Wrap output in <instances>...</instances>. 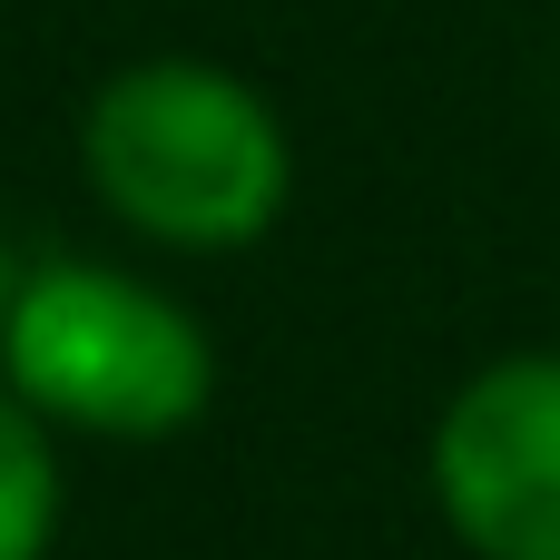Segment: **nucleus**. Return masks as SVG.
Masks as SVG:
<instances>
[{"label":"nucleus","instance_id":"obj_1","mask_svg":"<svg viewBox=\"0 0 560 560\" xmlns=\"http://www.w3.org/2000/svg\"><path fill=\"white\" fill-rule=\"evenodd\" d=\"M79 177L148 256H246L295 207V128L246 69L148 49L89 89Z\"/></svg>","mask_w":560,"mask_h":560},{"label":"nucleus","instance_id":"obj_2","mask_svg":"<svg viewBox=\"0 0 560 560\" xmlns=\"http://www.w3.org/2000/svg\"><path fill=\"white\" fill-rule=\"evenodd\" d=\"M0 384L69 443H177L207 423L226 354L207 315L118 256H20Z\"/></svg>","mask_w":560,"mask_h":560},{"label":"nucleus","instance_id":"obj_3","mask_svg":"<svg viewBox=\"0 0 560 560\" xmlns=\"http://www.w3.org/2000/svg\"><path fill=\"white\" fill-rule=\"evenodd\" d=\"M423 492L463 560H560V345H512L443 394Z\"/></svg>","mask_w":560,"mask_h":560},{"label":"nucleus","instance_id":"obj_4","mask_svg":"<svg viewBox=\"0 0 560 560\" xmlns=\"http://www.w3.org/2000/svg\"><path fill=\"white\" fill-rule=\"evenodd\" d=\"M69 532V433H49L0 384V560H59Z\"/></svg>","mask_w":560,"mask_h":560},{"label":"nucleus","instance_id":"obj_5","mask_svg":"<svg viewBox=\"0 0 560 560\" xmlns=\"http://www.w3.org/2000/svg\"><path fill=\"white\" fill-rule=\"evenodd\" d=\"M10 285H20V246L0 236V315H10Z\"/></svg>","mask_w":560,"mask_h":560}]
</instances>
